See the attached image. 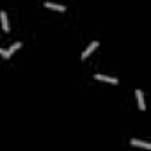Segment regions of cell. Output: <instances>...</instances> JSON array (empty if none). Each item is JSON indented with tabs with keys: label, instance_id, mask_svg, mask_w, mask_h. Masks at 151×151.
I'll return each instance as SVG.
<instances>
[{
	"label": "cell",
	"instance_id": "6da1fadb",
	"mask_svg": "<svg viewBox=\"0 0 151 151\" xmlns=\"http://www.w3.org/2000/svg\"><path fill=\"white\" fill-rule=\"evenodd\" d=\"M98 45H100L98 41H93V43H91V45H89V46H87V48H86L84 52H82L80 59H87V57H89V55H91V53H93V52H94L96 48H98Z\"/></svg>",
	"mask_w": 151,
	"mask_h": 151
},
{
	"label": "cell",
	"instance_id": "7a4b0ae2",
	"mask_svg": "<svg viewBox=\"0 0 151 151\" xmlns=\"http://www.w3.org/2000/svg\"><path fill=\"white\" fill-rule=\"evenodd\" d=\"M20 46H22V43H14L13 46H9V50H4L2 57H4V59H9V57H11V55H13V53H14V52H16Z\"/></svg>",
	"mask_w": 151,
	"mask_h": 151
},
{
	"label": "cell",
	"instance_id": "3957f363",
	"mask_svg": "<svg viewBox=\"0 0 151 151\" xmlns=\"http://www.w3.org/2000/svg\"><path fill=\"white\" fill-rule=\"evenodd\" d=\"M135 98H137L139 109H140V110H146V103H144V94H142V91H140V89H137V91H135Z\"/></svg>",
	"mask_w": 151,
	"mask_h": 151
},
{
	"label": "cell",
	"instance_id": "277c9868",
	"mask_svg": "<svg viewBox=\"0 0 151 151\" xmlns=\"http://www.w3.org/2000/svg\"><path fill=\"white\" fill-rule=\"evenodd\" d=\"M0 20H2V29L6 32H9V20H7V13L6 11H0Z\"/></svg>",
	"mask_w": 151,
	"mask_h": 151
},
{
	"label": "cell",
	"instance_id": "5b68a950",
	"mask_svg": "<svg viewBox=\"0 0 151 151\" xmlns=\"http://www.w3.org/2000/svg\"><path fill=\"white\" fill-rule=\"evenodd\" d=\"M94 78H96V80H103V82H109V84H117V78H114V77H107V75H96Z\"/></svg>",
	"mask_w": 151,
	"mask_h": 151
},
{
	"label": "cell",
	"instance_id": "8992f818",
	"mask_svg": "<svg viewBox=\"0 0 151 151\" xmlns=\"http://www.w3.org/2000/svg\"><path fill=\"white\" fill-rule=\"evenodd\" d=\"M130 142H132V146H139V147H144V149H151V144H149V142H144V140H137V139H132Z\"/></svg>",
	"mask_w": 151,
	"mask_h": 151
},
{
	"label": "cell",
	"instance_id": "52a82bcc",
	"mask_svg": "<svg viewBox=\"0 0 151 151\" xmlns=\"http://www.w3.org/2000/svg\"><path fill=\"white\" fill-rule=\"evenodd\" d=\"M45 7H48V9H55V11H64V9H66L64 6H60V4H52V2H45Z\"/></svg>",
	"mask_w": 151,
	"mask_h": 151
},
{
	"label": "cell",
	"instance_id": "ba28073f",
	"mask_svg": "<svg viewBox=\"0 0 151 151\" xmlns=\"http://www.w3.org/2000/svg\"><path fill=\"white\" fill-rule=\"evenodd\" d=\"M2 53H4V50H2V48H0V55H2Z\"/></svg>",
	"mask_w": 151,
	"mask_h": 151
}]
</instances>
